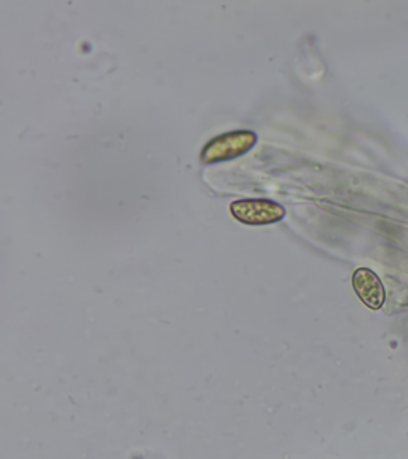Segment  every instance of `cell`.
<instances>
[{
    "mask_svg": "<svg viewBox=\"0 0 408 459\" xmlns=\"http://www.w3.org/2000/svg\"><path fill=\"white\" fill-rule=\"evenodd\" d=\"M352 287L357 297L370 310H380L385 303V287L376 274L369 268H359L352 274Z\"/></svg>",
    "mask_w": 408,
    "mask_h": 459,
    "instance_id": "7a4b0ae2",
    "label": "cell"
},
{
    "mask_svg": "<svg viewBox=\"0 0 408 459\" xmlns=\"http://www.w3.org/2000/svg\"><path fill=\"white\" fill-rule=\"evenodd\" d=\"M230 211L231 216H233L237 222L254 226L281 222L285 216V209L281 204L268 200L235 201V203L230 206Z\"/></svg>",
    "mask_w": 408,
    "mask_h": 459,
    "instance_id": "6da1fadb",
    "label": "cell"
}]
</instances>
